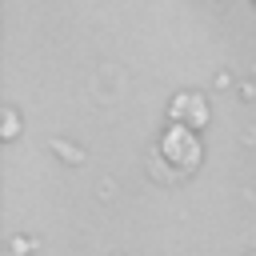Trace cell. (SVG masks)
<instances>
[{
	"label": "cell",
	"mask_w": 256,
	"mask_h": 256,
	"mask_svg": "<svg viewBox=\"0 0 256 256\" xmlns=\"http://www.w3.org/2000/svg\"><path fill=\"white\" fill-rule=\"evenodd\" d=\"M160 152H164V160L176 164V168H196V164H200L196 128H192V124H172V128L160 136Z\"/></svg>",
	"instance_id": "cell-1"
}]
</instances>
